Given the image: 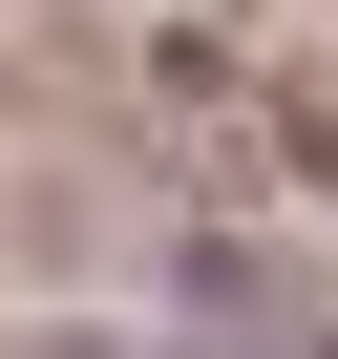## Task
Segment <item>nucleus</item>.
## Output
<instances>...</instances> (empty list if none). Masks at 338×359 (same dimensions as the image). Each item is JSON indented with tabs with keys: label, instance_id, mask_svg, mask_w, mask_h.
Here are the masks:
<instances>
[{
	"label": "nucleus",
	"instance_id": "1",
	"mask_svg": "<svg viewBox=\"0 0 338 359\" xmlns=\"http://www.w3.org/2000/svg\"><path fill=\"white\" fill-rule=\"evenodd\" d=\"M43 359H85V338H43Z\"/></svg>",
	"mask_w": 338,
	"mask_h": 359
}]
</instances>
